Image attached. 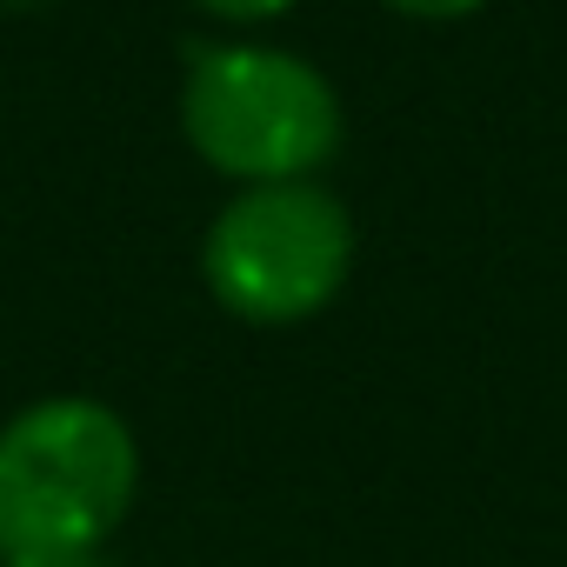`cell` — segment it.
Here are the masks:
<instances>
[{"label": "cell", "mask_w": 567, "mask_h": 567, "mask_svg": "<svg viewBox=\"0 0 567 567\" xmlns=\"http://www.w3.org/2000/svg\"><path fill=\"white\" fill-rule=\"evenodd\" d=\"M141 487L127 421L94 394H48L0 421V560L101 547Z\"/></svg>", "instance_id": "obj_1"}, {"label": "cell", "mask_w": 567, "mask_h": 567, "mask_svg": "<svg viewBox=\"0 0 567 567\" xmlns=\"http://www.w3.org/2000/svg\"><path fill=\"white\" fill-rule=\"evenodd\" d=\"M348 274H354V220L341 194H328L321 181L234 187V200L207 220L200 240L207 295L254 328H295L334 308Z\"/></svg>", "instance_id": "obj_3"}, {"label": "cell", "mask_w": 567, "mask_h": 567, "mask_svg": "<svg viewBox=\"0 0 567 567\" xmlns=\"http://www.w3.org/2000/svg\"><path fill=\"white\" fill-rule=\"evenodd\" d=\"M0 8H48V0H0Z\"/></svg>", "instance_id": "obj_7"}, {"label": "cell", "mask_w": 567, "mask_h": 567, "mask_svg": "<svg viewBox=\"0 0 567 567\" xmlns=\"http://www.w3.org/2000/svg\"><path fill=\"white\" fill-rule=\"evenodd\" d=\"M8 567H114L101 547H87V554H34V560H8Z\"/></svg>", "instance_id": "obj_6"}, {"label": "cell", "mask_w": 567, "mask_h": 567, "mask_svg": "<svg viewBox=\"0 0 567 567\" xmlns=\"http://www.w3.org/2000/svg\"><path fill=\"white\" fill-rule=\"evenodd\" d=\"M181 127L187 147L240 187L315 181L341 154V94L288 48L214 41L187 61Z\"/></svg>", "instance_id": "obj_2"}, {"label": "cell", "mask_w": 567, "mask_h": 567, "mask_svg": "<svg viewBox=\"0 0 567 567\" xmlns=\"http://www.w3.org/2000/svg\"><path fill=\"white\" fill-rule=\"evenodd\" d=\"M394 14H408V21H467V14H481L487 0H388Z\"/></svg>", "instance_id": "obj_5"}, {"label": "cell", "mask_w": 567, "mask_h": 567, "mask_svg": "<svg viewBox=\"0 0 567 567\" xmlns=\"http://www.w3.org/2000/svg\"><path fill=\"white\" fill-rule=\"evenodd\" d=\"M200 14H214V21H234V28H247V21H280L288 8H301V0H194Z\"/></svg>", "instance_id": "obj_4"}]
</instances>
